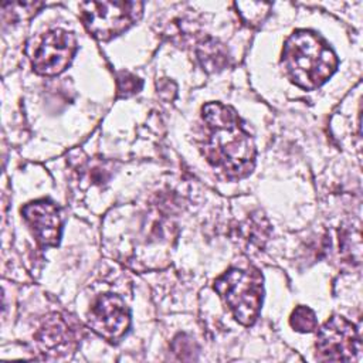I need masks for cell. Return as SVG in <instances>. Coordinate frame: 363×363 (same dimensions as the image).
<instances>
[{
	"label": "cell",
	"instance_id": "cell-8",
	"mask_svg": "<svg viewBox=\"0 0 363 363\" xmlns=\"http://www.w3.org/2000/svg\"><path fill=\"white\" fill-rule=\"evenodd\" d=\"M89 328L108 340H116L129 328L130 315L125 302L116 295H101L89 309Z\"/></svg>",
	"mask_w": 363,
	"mask_h": 363
},
{
	"label": "cell",
	"instance_id": "cell-7",
	"mask_svg": "<svg viewBox=\"0 0 363 363\" xmlns=\"http://www.w3.org/2000/svg\"><path fill=\"white\" fill-rule=\"evenodd\" d=\"M75 51L77 41L71 33L61 28L51 30L34 54L33 68L40 75L61 74L71 64Z\"/></svg>",
	"mask_w": 363,
	"mask_h": 363
},
{
	"label": "cell",
	"instance_id": "cell-5",
	"mask_svg": "<svg viewBox=\"0 0 363 363\" xmlns=\"http://www.w3.org/2000/svg\"><path fill=\"white\" fill-rule=\"evenodd\" d=\"M360 336L353 323L332 316L318 330L316 357L323 362H352L360 353Z\"/></svg>",
	"mask_w": 363,
	"mask_h": 363
},
{
	"label": "cell",
	"instance_id": "cell-12",
	"mask_svg": "<svg viewBox=\"0 0 363 363\" xmlns=\"http://www.w3.org/2000/svg\"><path fill=\"white\" fill-rule=\"evenodd\" d=\"M142 88V81L135 75L122 72L118 77V95L119 96H129L138 92Z\"/></svg>",
	"mask_w": 363,
	"mask_h": 363
},
{
	"label": "cell",
	"instance_id": "cell-2",
	"mask_svg": "<svg viewBox=\"0 0 363 363\" xmlns=\"http://www.w3.org/2000/svg\"><path fill=\"white\" fill-rule=\"evenodd\" d=\"M282 65L295 85L303 89H315L332 77L337 60L318 34L298 30L284 44Z\"/></svg>",
	"mask_w": 363,
	"mask_h": 363
},
{
	"label": "cell",
	"instance_id": "cell-4",
	"mask_svg": "<svg viewBox=\"0 0 363 363\" xmlns=\"http://www.w3.org/2000/svg\"><path fill=\"white\" fill-rule=\"evenodd\" d=\"M81 18L86 30L98 40L106 41L133 26L142 16L140 1H84Z\"/></svg>",
	"mask_w": 363,
	"mask_h": 363
},
{
	"label": "cell",
	"instance_id": "cell-6",
	"mask_svg": "<svg viewBox=\"0 0 363 363\" xmlns=\"http://www.w3.org/2000/svg\"><path fill=\"white\" fill-rule=\"evenodd\" d=\"M81 337V326L61 313L47 315L37 333L35 343L45 357H64L72 353Z\"/></svg>",
	"mask_w": 363,
	"mask_h": 363
},
{
	"label": "cell",
	"instance_id": "cell-1",
	"mask_svg": "<svg viewBox=\"0 0 363 363\" xmlns=\"http://www.w3.org/2000/svg\"><path fill=\"white\" fill-rule=\"evenodd\" d=\"M203 153L208 163L228 177L247 176L254 167L255 147L237 112L220 102H210L203 106Z\"/></svg>",
	"mask_w": 363,
	"mask_h": 363
},
{
	"label": "cell",
	"instance_id": "cell-13",
	"mask_svg": "<svg viewBox=\"0 0 363 363\" xmlns=\"http://www.w3.org/2000/svg\"><path fill=\"white\" fill-rule=\"evenodd\" d=\"M173 350L176 354H179V359H183V360H187V354L186 353H190L193 356V352H194V342L186 336V335H179L174 342H173Z\"/></svg>",
	"mask_w": 363,
	"mask_h": 363
},
{
	"label": "cell",
	"instance_id": "cell-9",
	"mask_svg": "<svg viewBox=\"0 0 363 363\" xmlns=\"http://www.w3.org/2000/svg\"><path fill=\"white\" fill-rule=\"evenodd\" d=\"M37 241L45 247L57 245L61 234V220L57 206L50 200H35L21 210Z\"/></svg>",
	"mask_w": 363,
	"mask_h": 363
},
{
	"label": "cell",
	"instance_id": "cell-10",
	"mask_svg": "<svg viewBox=\"0 0 363 363\" xmlns=\"http://www.w3.org/2000/svg\"><path fill=\"white\" fill-rule=\"evenodd\" d=\"M196 55L200 65L208 72L223 69L227 65L228 60V52L225 47L214 38H207L201 41L196 48Z\"/></svg>",
	"mask_w": 363,
	"mask_h": 363
},
{
	"label": "cell",
	"instance_id": "cell-3",
	"mask_svg": "<svg viewBox=\"0 0 363 363\" xmlns=\"http://www.w3.org/2000/svg\"><path fill=\"white\" fill-rule=\"evenodd\" d=\"M234 318L250 326L255 322L262 299V277L255 269L230 268L214 282Z\"/></svg>",
	"mask_w": 363,
	"mask_h": 363
},
{
	"label": "cell",
	"instance_id": "cell-11",
	"mask_svg": "<svg viewBox=\"0 0 363 363\" xmlns=\"http://www.w3.org/2000/svg\"><path fill=\"white\" fill-rule=\"evenodd\" d=\"M291 326L298 332H313L318 328V319L312 309L308 306H298L291 315Z\"/></svg>",
	"mask_w": 363,
	"mask_h": 363
}]
</instances>
